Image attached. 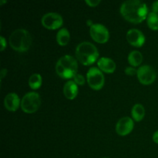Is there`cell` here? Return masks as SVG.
<instances>
[{
    "mask_svg": "<svg viewBox=\"0 0 158 158\" xmlns=\"http://www.w3.org/2000/svg\"><path fill=\"white\" fill-rule=\"evenodd\" d=\"M120 10L122 16L133 23H141L148 15L147 5L139 0L125 1L120 6Z\"/></svg>",
    "mask_w": 158,
    "mask_h": 158,
    "instance_id": "cell-1",
    "label": "cell"
},
{
    "mask_svg": "<svg viewBox=\"0 0 158 158\" xmlns=\"http://www.w3.org/2000/svg\"><path fill=\"white\" fill-rule=\"evenodd\" d=\"M76 56L85 66H89L98 61L99 52L97 48L89 42H83L77 46Z\"/></svg>",
    "mask_w": 158,
    "mask_h": 158,
    "instance_id": "cell-2",
    "label": "cell"
},
{
    "mask_svg": "<svg viewBox=\"0 0 158 158\" xmlns=\"http://www.w3.org/2000/svg\"><path fill=\"white\" fill-rule=\"evenodd\" d=\"M9 45L14 50L19 52L29 50L32 44V37L26 29H18L9 36Z\"/></svg>",
    "mask_w": 158,
    "mask_h": 158,
    "instance_id": "cell-3",
    "label": "cell"
},
{
    "mask_svg": "<svg viewBox=\"0 0 158 158\" xmlns=\"http://www.w3.org/2000/svg\"><path fill=\"white\" fill-rule=\"evenodd\" d=\"M78 63L77 60L70 55H65L60 58L56 65V72L63 79L73 78L77 73Z\"/></svg>",
    "mask_w": 158,
    "mask_h": 158,
    "instance_id": "cell-4",
    "label": "cell"
},
{
    "mask_svg": "<svg viewBox=\"0 0 158 158\" xmlns=\"http://www.w3.org/2000/svg\"><path fill=\"white\" fill-rule=\"evenodd\" d=\"M41 104V99L38 93L29 92L23 96L21 100V108L26 114H33L38 110Z\"/></svg>",
    "mask_w": 158,
    "mask_h": 158,
    "instance_id": "cell-5",
    "label": "cell"
},
{
    "mask_svg": "<svg viewBox=\"0 0 158 158\" xmlns=\"http://www.w3.org/2000/svg\"><path fill=\"white\" fill-rule=\"evenodd\" d=\"M86 80L89 86L95 90L102 89L104 85V75L100 69L97 67H91L86 73Z\"/></svg>",
    "mask_w": 158,
    "mask_h": 158,
    "instance_id": "cell-6",
    "label": "cell"
},
{
    "mask_svg": "<svg viewBox=\"0 0 158 158\" xmlns=\"http://www.w3.org/2000/svg\"><path fill=\"white\" fill-rule=\"evenodd\" d=\"M89 33L95 42L99 43H105L110 37L107 28L100 23H94L89 28Z\"/></svg>",
    "mask_w": 158,
    "mask_h": 158,
    "instance_id": "cell-7",
    "label": "cell"
},
{
    "mask_svg": "<svg viewBox=\"0 0 158 158\" xmlns=\"http://www.w3.org/2000/svg\"><path fill=\"white\" fill-rule=\"evenodd\" d=\"M137 78L140 83L149 85L154 83L157 77V73L154 68L149 65H143L137 69Z\"/></svg>",
    "mask_w": 158,
    "mask_h": 158,
    "instance_id": "cell-8",
    "label": "cell"
},
{
    "mask_svg": "<svg viewBox=\"0 0 158 158\" xmlns=\"http://www.w3.org/2000/svg\"><path fill=\"white\" fill-rule=\"evenodd\" d=\"M41 23L46 29H56L61 27L63 19V17L56 12H48L42 17Z\"/></svg>",
    "mask_w": 158,
    "mask_h": 158,
    "instance_id": "cell-9",
    "label": "cell"
},
{
    "mask_svg": "<svg viewBox=\"0 0 158 158\" xmlns=\"http://www.w3.org/2000/svg\"><path fill=\"white\" fill-rule=\"evenodd\" d=\"M134 126V120L131 117H122L116 124V132L120 136H126L133 131Z\"/></svg>",
    "mask_w": 158,
    "mask_h": 158,
    "instance_id": "cell-10",
    "label": "cell"
},
{
    "mask_svg": "<svg viewBox=\"0 0 158 158\" xmlns=\"http://www.w3.org/2000/svg\"><path fill=\"white\" fill-rule=\"evenodd\" d=\"M128 43L136 47H141L145 43V36L143 32L137 29H131L127 32Z\"/></svg>",
    "mask_w": 158,
    "mask_h": 158,
    "instance_id": "cell-11",
    "label": "cell"
},
{
    "mask_svg": "<svg viewBox=\"0 0 158 158\" xmlns=\"http://www.w3.org/2000/svg\"><path fill=\"white\" fill-rule=\"evenodd\" d=\"M21 105L20 99L15 93H9L6 95L4 100V106L6 109L11 112H15Z\"/></svg>",
    "mask_w": 158,
    "mask_h": 158,
    "instance_id": "cell-12",
    "label": "cell"
},
{
    "mask_svg": "<svg viewBox=\"0 0 158 158\" xmlns=\"http://www.w3.org/2000/svg\"><path fill=\"white\" fill-rule=\"evenodd\" d=\"M97 65L100 70L106 73H112L116 69L115 62L110 58L107 57H101L97 61Z\"/></svg>",
    "mask_w": 158,
    "mask_h": 158,
    "instance_id": "cell-13",
    "label": "cell"
},
{
    "mask_svg": "<svg viewBox=\"0 0 158 158\" xmlns=\"http://www.w3.org/2000/svg\"><path fill=\"white\" fill-rule=\"evenodd\" d=\"M63 94L68 100H73L78 94V86L73 80H69L63 86Z\"/></svg>",
    "mask_w": 158,
    "mask_h": 158,
    "instance_id": "cell-14",
    "label": "cell"
},
{
    "mask_svg": "<svg viewBox=\"0 0 158 158\" xmlns=\"http://www.w3.org/2000/svg\"><path fill=\"white\" fill-rule=\"evenodd\" d=\"M131 115H132L133 119L137 122L143 120L145 115V110L143 105L140 103H136L132 108Z\"/></svg>",
    "mask_w": 158,
    "mask_h": 158,
    "instance_id": "cell-15",
    "label": "cell"
},
{
    "mask_svg": "<svg viewBox=\"0 0 158 158\" xmlns=\"http://www.w3.org/2000/svg\"><path fill=\"white\" fill-rule=\"evenodd\" d=\"M69 38H70V35L68 29L66 28L60 29L56 34V41L60 46H63L67 45L69 41Z\"/></svg>",
    "mask_w": 158,
    "mask_h": 158,
    "instance_id": "cell-16",
    "label": "cell"
},
{
    "mask_svg": "<svg viewBox=\"0 0 158 158\" xmlns=\"http://www.w3.org/2000/svg\"><path fill=\"white\" fill-rule=\"evenodd\" d=\"M128 63L131 65V66L135 67L141 64L143 61V56L142 53L139 51L134 50L131 52L128 55Z\"/></svg>",
    "mask_w": 158,
    "mask_h": 158,
    "instance_id": "cell-17",
    "label": "cell"
},
{
    "mask_svg": "<svg viewBox=\"0 0 158 158\" xmlns=\"http://www.w3.org/2000/svg\"><path fill=\"white\" fill-rule=\"evenodd\" d=\"M43 80L40 74L33 73L30 76L29 79V85L31 89H37L41 86Z\"/></svg>",
    "mask_w": 158,
    "mask_h": 158,
    "instance_id": "cell-18",
    "label": "cell"
},
{
    "mask_svg": "<svg viewBox=\"0 0 158 158\" xmlns=\"http://www.w3.org/2000/svg\"><path fill=\"white\" fill-rule=\"evenodd\" d=\"M147 23L150 29L152 30H158V14L151 12L147 17Z\"/></svg>",
    "mask_w": 158,
    "mask_h": 158,
    "instance_id": "cell-19",
    "label": "cell"
},
{
    "mask_svg": "<svg viewBox=\"0 0 158 158\" xmlns=\"http://www.w3.org/2000/svg\"><path fill=\"white\" fill-rule=\"evenodd\" d=\"M73 81L75 82L77 85H80V86H82V85H83L85 83L86 80H85L84 77H83L82 74L77 73L75 76H74Z\"/></svg>",
    "mask_w": 158,
    "mask_h": 158,
    "instance_id": "cell-20",
    "label": "cell"
},
{
    "mask_svg": "<svg viewBox=\"0 0 158 158\" xmlns=\"http://www.w3.org/2000/svg\"><path fill=\"white\" fill-rule=\"evenodd\" d=\"M125 73L128 76H134L137 73V69H136L135 68L133 67V66H127L126 67L124 70Z\"/></svg>",
    "mask_w": 158,
    "mask_h": 158,
    "instance_id": "cell-21",
    "label": "cell"
},
{
    "mask_svg": "<svg viewBox=\"0 0 158 158\" xmlns=\"http://www.w3.org/2000/svg\"><path fill=\"white\" fill-rule=\"evenodd\" d=\"M85 2L90 7H96L100 3V0H86Z\"/></svg>",
    "mask_w": 158,
    "mask_h": 158,
    "instance_id": "cell-22",
    "label": "cell"
},
{
    "mask_svg": "<svg viewBox=\"0 0 158 158\" xmlns=\"http://www.w3.org/2000/svg\"><path fill=\"white\" fill-rule=\"evenodd\" d=\"M152 12L158 14V1H155L152 4Z\"/></svg>",
    "mask_w": 158,
    "mask_h": 158,
    "instance_id": "cell-23",
    "label": "cell"
},
{
    "mask_svg": "<svg viewBox=\"0 0 158 158\" xmlns=\"http://www.w3.org/2000/svg\"><path fill=\"white\" fill-rule=\"evenodd\" d=\"M0 40H1V51H3L6 47V41L3 36H0Z\"/></svg>",
    "mask_w": 158,
    "mask_h": 158,
    "instance_id": "cell-24",
    "label": "cell"
},
{
    "mask_svg": "<svg viewBox=\"0 0 158 158\" xmlns=\"http://www.w3.org/2000/svg\"><path fill=\"white\" fill-rule=\"evenodd\" d=\"M153 140L154 143H157L158 144V131H156L154 134H153Z\"/></svg>",
    "mask_w": 158,
    "mask_h": 158,
    "instance_id": "cell-25",
    "label": "cell"
},
{
    "mask_svg": "<svg viewBox=\"0 0 158 158\" xmlns=\"http://www.w3.org/2000/svg\"><path fill=\"white\" fill-rule=\"evenodd\" d=\"M6 73H7V69H5V68L2 69V70H1V79L2 80V79L6 77Z\"/></svg>",
    "mask_w": 158,
    "mask_h": 158,
    "instance_id": "cell-26",
    "label": "cell"
},
{
    "mask_svg": "<svg viewBox=\"0 0 158 158\" xmlns=\"http://www.w3.org/2000/svg\"><path fill=\"white\" fill-rule=\"evenodd\" d=\"M5 2H6V1H0V4L1 5H2L3 3H5Z\"/></svg>",
    "mask_w": 158,
    "mask_h": 158,
    "instance_id": "cell-27",
    "label": "cell"
},
{
    "mask_svg": "<svg viewBox=\"0 0 158 158\" xmlns=\"http://www.w3.org/2000/svg\"><path fill=\"white\" fill-rule=\"evenodd\" d=\"M103 158H106V157H103Z\"/></svg>",
    "mask_w": 158,
    "mask_h": 158,
    "instance_id": "cell-28",
    "label": "cell"
}]
</instances>
